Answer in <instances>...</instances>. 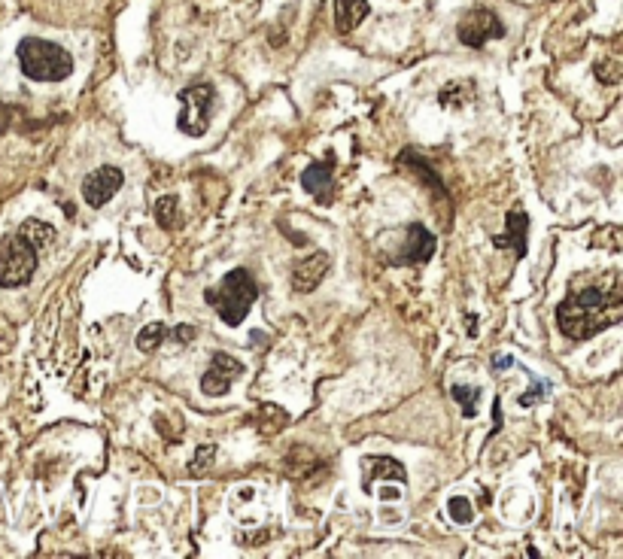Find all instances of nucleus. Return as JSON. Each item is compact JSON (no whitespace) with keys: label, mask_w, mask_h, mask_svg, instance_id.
<instances>
[{"label":"nucleus","mask_w":623,"mask_h":559,"mask_svg":"<svg viewBox=\"0 0 623 559\" xmlns=\"http://www.w3.org/2000/svg\"><path fill=\"white\" fill-rule=\"evenodd\" d=\"M19 231L28 237V241H31L37 250H43V247H49V244L55 241V228H52L49 222H40V219H28Z\"/></svg>","instance_id":"nucleus-15"},{"label":"nucleus","mask_w":623,"mask_h":559,"mask_svg":"<svg viewBox=\"0 0 623 559\" xmlns=\"http://www.w3.org/2000/svg\"><path fill=\"white\" fill-rule=\"evenodd\" d=\"M456 34H459V43L462 46H469V49H481L487 40H499V37H505V25L499 22V16L496 13H490V10H472V13H465V19L459 22V28H456Z\"/></svg>","instance_id":"nucleus-6"},{"label":"nucleus","mask_w":623,"mask_h":559,"mask_svg":"<svg viewBox=\"0 0 623 559\" xmlns=\"http://www.w3.org/2000/svg\"><path fill=\"white\" fill-rule=\"evenodd\" d=\"M450 395L459 402L462 408V417H475L478 414V398H481V389L478 386H465V383H456L450 389Z\"/></svg>","instance_id":"nucleus-16"},{"label":"nucleus","mask_w":623,"mask_h":559,"mask_svg":"<svg viewBox=\"0 0 623 559\" xmlns=\"http://www.w3.org/2000/svg\"><path fill=\"white\" fill-rule=\"evenodd\" d=\"M368 465H371V474H368V481H365V490H368V484L371 481H396V484H408V471H405V465L399 462V459H389V456H371V459H365Z\"/></svg>","instance_id":"nucleus-14"},{"label":"nucleus","mask_w":623,"mask_h":559,"mask_svg":"<svg viewBox=\"0 0 623 559\" xmlns=\"http://www.w3.org/2000/svg\"><path fill=\"white\" fill-rule=\"evenodd\" d=\"M511 365H514V359H511V356H496V359H493V368H496V371L511 368Z\"/></svg>","instance_id":"nucleus-25"},{"label":"nucleus","mask_w":623,"mask_h":559,"mask_svg":"<svg viewBox=\"0 0 623 559\" xmlns=\"http://www.w3.org/2000/svg\"><path fill=\"white\" fill-rule=\"evenodd\" d=\"M10 128V107L0 104V134H4Z\"/></svg>","instance_id":"nucleus-24"},{"label":"nucleus","mask_w":623,"mask_h":559,"mask_svg":"<svg viewBox=\"0 0 623 559\" xmlns=\"http://www.w3.org/2000/svg\"><path fill=\"white\" fill-rule=\"evenodd\" d=\"M37 247L19 231L0 247V289H19L37 274Z\"/></svg>","instance_id":"nucleus-4"},{"label":"nucleus","mask_w":623,"mask_h":559,"mask_svg":"<svg viewBox=\"0 0 623 559\" xmlns=\"http://www.w3.org/2000/svg\"><path fill=\"white\" fill-rule=\"evenodd\" d=\"M213 459H216V447H213V444H201V447H198V456L189 462V471H192L195 477H201V474L213 465Z\"/></svg>","instance_id":"nucleus-20"},{"label":"nucleus","mask_w":623,"mask_h":559,"mask_svg":"<svg viewBox=\"0 0 623 559\" xmlns=\"http://www.w3.org/2000/svg\"><path fill=\"white\" fill-rule=\"evenodd\" d=\"M180 131L189 134V137H201L207 128H210V119H213V104H216V89L210 83H198V86H189L180 92Z\"/></svg>","instance_id":"nucleus-5"},{"label":"nucleus","mask_w":623,"mask_h":559,"mask_svg":"<svg viewBox=\"0 0 623 559\" xmlns=\"http://www.w3.org/2000/svg\"><path fill=\"white\" fill-rule=\"evenodd\" d=\"M244 371H247L244 362H238L235 356H228V353H213L210 368L204 371V380H201L204 395H225V392L231 389V383H235Z\"/></svg>","instance_id":"nucleus-7"},{"label":"nucleus","mask_w":623,"mask_h":559,"mask_svg":"<svg viewBox=\"0 0 623 559\" xmlns=\"http://www.w3.org/2000/svg\"><path fill=\"white\" fill-rule=\"evenodd\" d=\"M168 326L165 323H152V326H146L140 335H137V347L143 350V353H152V350H159L162 347V341H168Z\"/></svg>","instance_id":"nucleus-17"},{"label":"nucleus","mask_w":623,"mask_h":559,"mask_svg":"<svg viewBox=\"0 0 623 559\" xmlns=\"http://www.w3.org/2000/svg\"><path fill=\"white\" fill-rule=\"evenodd\" d=\"M122 183H125V174L119 168H113V165H104V168H98L95 174L86 177L83 198H86L89 207H104L122 189Z\"/></svg>","instance_id":"nucleus-8"},{"label":"nucleus","mask_w":623,"mask_h":559,"mask_svg":"<svg viewBox=\"0 0 623 559\" xmlns=\"http://www.w3.org/2000/svg\"><path fill=\"white\" fill-rule=\"evenodd\" d=\"M368 13H371L368 0H335V25L341 34H353Z\"/></svg>","instance_id":"nucleus-13"},{"label":"nucleus","mask_w":623,"mask_h":559,"mask_svg":"<svg viewBox=\"0 0 623 559\" xmlns=\"http://www.w3.org/2000/svg\"><path fill=\"white\" fill-rule=\"evenodd\" d=\"M329 265H332V259H329V253H314V256H307L304 262H298L295 265V271H292V286H295V292H314L320 283H323V277L329 274Z\"/></svg>","instance_id":"nucleus-9"},{"label":"nucleus","mask_w":623,"mask_h":559,"mask_svg":"<svg viewBox=\"0 0 623 559\" xmlns=\"http://www.w3.org/2000/svg\"><path fill=\"white\" fill-rule=\"evenodd\" d=\"M155 222H159L162 228H174V222H177V198L174 195H165L155 201Z\"/></svg>","instance_id":"nucleus-19"},{"label":"nucleus","mask_w":623,"mask_h":559,"mask_svg":"<svg viewBox=\"0 0 623 559\" xmlns=\"http://www.w3.org/2000/svg\"><path fill=\"white\" fill-rule=\"evenodd\" d=\"M192 338H195V329H192V326H177V329H174V341L186 344V341H192Z\"/></svg>","instance_id":"nucleus-23"},{"label":"nucleus","mask_w":623,"mask_h":559,"mask_svg":"<svg viewBox=\"0 0 623 559\" xmlns=\"http://www.w3.org/2000/svg\"><path fill=\"white\" fill-rule=\"evenodd\" d=\"M623 319V295L620 283L608 280V286H587L572 292L557 307V326L569 341H590L608 326Z\"/></svg>","instance_id":"nucleus-1"},{"label":"nucleus","mask_w":623,"mask_h":559,"mask_svg":"<svg viewBox=\"0 0 623 559\" xmlns=\"http://www.w3.org/2000/svg\"><path fill=\"white\" fill-rule=\"evenodd\" d=\"M19 67L34 83H64L73 73V58L64 46L40 40V37H25L16 46Z\"/></svg>","instance_id":"nucleus-2"},{"label":"nucleus","mask_w":623,"mask_h":559,"mask_svg":"<svg viewBox=\"0 0 623 559\" xmlns=\"http://www.w3.org/2000/svg\"><path fill=\"white\" fill-rule=\"evenodd\" d=\"M447 511H450V517H453V523H472V505H469V499H462V496H453L450 502H447Z\"/></svg>","instance_id":"nucleus-21"},{"label":"nucleus","mask_w":623,"mask_h":559,"mask_svg":"<svg viewBox=\"0 0 623 559\" xmlns=\"http://www.w3.org/2000/svg\"><path fill=\"white\" fill-rule=\"evenodd\" d=\"M256 423H259V429H262L265 435H274L280 426L289 423V417H286V411H280L277 405H262L259 414H256Z\"/></svg>","instance_id":"nucleus-18"},{"label":"nucleus","mask_w":623,"mask_h":559,"mask_svg":"<svg viewBox=\"0 0 623 559\" xmlns=\"http://www.w3.org/2000/svg\"><path fill=\"white\" fill-rule=\"evenodd\" d=\"M332 171H335V162L332 158H326V162H314V165H307V171L301 174V186L314 195L320 204H329L332 198Z\"/></svg>","instance_id":"nucleus-10"},{"label":"nucleus","mask_w":623,"mask_h":559,"mask_svg":"<svg viewBox=\"0 0 623 559\" xmlns=\"http://www.w3.org/2000/svg\"><path fill=\"white\" fill-rule=\"evenodd\" d=\"M505 225H508V234H496L493 237V247L505 250V247H514L517 259L526 256V228H529V216L523 210H511L505 216Z\"/></svg>","instance_id":"nucleus-11"},{"label":"nucleus","mask_w":623,"mask_h":559,"mask_svg":"<svg viewBox=\"0 0 623 559\" xmlns=\"http://www.w3.org/2000/svg\"><path fill=\"white\" fill-rule=\"evenodd\" d=\"M532 383H535V386H532L529 392H523V395H520V408H529V405H535L538 398H541L544 392H548V383H544V380L532 377Z\"/></svg>","instance_id":"nucleus-22"},{"label":"nucleus","mask_w":623,"mask_h":559,"mask_svg":"<svg viewBox=\"0 0 623 559\" xmlns=\"http://www.w3.org/2000/svg\"><path fill=\"white\" fill-rule=\"evenodd\" d=\"M204 298L222 316V323L235 329V326L244 323L253 301L259 298V286H256V280L250 277L247 268H235V271H228L222 277V283L216 289H207Z\"/></svg>","instance_id":"nucleus-3"},{"label":"nucleus","mask_w":623,"mask_h":559,"mask_svg":"<svg viewBox=\"0 0 623 559\" xmlns=\"http://www.w3.org/2000/svg\"><path fill=\"white\" fill-rule=\"evenodd\" d=\"M435 247H438V241H435V234L426 228V225H411L408 228V241H405V259L411 262V265H423V262H429L432 256H435Z\"/></svg>","instance_id":"nucleus-12"},{"label":"nucleus","mask_w":623,"mask_h":559,"mask_svg":"<svg viewBox=\"0 0 623 559\" xmlns=\"http://www.w3.org/2000/svg\"><path fill=\"white\" fill-rule=\"evenodd\" d=\"M380 499H386V502H396V499H399V493H396V490H383V493H380Z\"/></svg>","instance_id":"nucleus-26"}]
</instances>
